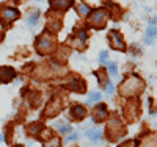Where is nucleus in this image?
<instances>
[{
    "instance_id": "3",
    "label": "nucleus",
    "mask_w": 157,
    "mask_h": 147,
    "mask_svg": "<svg viewBox=\"0 0 157 147\" xmlns=\"http://www.w3.org/2000/svg\"><path fill=\"white\" fill-rule=\"evenodd\" d=\"M36 49L39 53H43V55H46V53H50L52 50L55 49V38L52 36L50 33H43L41 36H39L36 39Z\"/></svg>"
},
{
    "instance_id": "26",
    "label": "nucleus",
    "mask_w": 157,
    "mask_h": 147,
    "mask_svg": "<svg viewBox=\"0 0 157 147\" xmlns=\"http://www.w3.org/2000/svg\"><path fill=\"white\" fill-rule=\"evenodd\" d=\"M39 102H41V94L39 92H33L32 94V106H38L39 105Z\"/></svg>"
},
{
    "instance_id": "28",
    "label": "nucleus",
    "mask_w": 157,
    "mask_h": 147,
    "mask_svg": "<svg viewBox=\"0 0 157 147\" xmlns=\"http://www.w3.org/2000/svg\"><path fill=\"white\" fill-rule=\"evenodd\" d=\"M109 72L112 74V75H118V68H116V64L115 63H109Z\"/></svg>"
},
{
    "instance_id": "19",
    "label": "nucleus",
    "mask_w": 157,
    "mask_h": 147,
    "mask_svg": "<svg viewBox=\"0 0 157 147\" xmlns=\"http://www.w3.org/2000/svg\"><path fill=\"white\" fill-rule=\"evenodd\" d=\"M58 130H60V133L61 135H69V133L72 131V127L69 125V124H61V122H55L54 124Z\"/></svg>"
},
{
    "instance_id": "20",
    "label": "nucleus",
    "mask_w": 157,
    "mask_h": 147,
    "mask_svg": "<svg viewBox=\"0 0 157 147\" xmlns=\"http://www.w3.org/2000/svg\"><path fill=\"white\" fill-rule=\"evenodd\" d=\"M94 75L98 77L101 86H107V85H109V78H107V75H105V72H104V71H96Z\"/></svg>"
},
{
    "instance_id": "32",
    "label": "nucleus",
    "mask_w": 157,
    "mask_h": 147,
    "mask_svg": "<svg viewBox=\"0 0 157 147\" xmlns=\"http://www.w3.org/2000/svg\"><path fill=\"white\" fill-rule=\"evenodd\" d=\"M77 138H78V133H74V135L68 136V141H74V139H77Z\"/></svg>"
},
{
    "instance_id": "13",
    "label": "nucleus",
    "mask_w": 157,
    "mask_h": 147,
    "mask_svg": "<svg viewBox=\"0 0 157 147\" xmlns=\"http://www.w3.org/2000/svg\"><path fill=\"white\" fill-rule=\"evenodd\" d=\"M105 117H107V106H105V103H99L91 119H93V122H102Z\"/></svg>"
},
{
    "instance_id": "9",
    "label": "nucleus",
    "mask_w": 157,
    "mask_h": 147,
    "mask_svg": "<svg viewBox=\"0 0 157 147\" xmlns=\"http://www.w3.org/2000/svg\"><path fill=\"white\" fill-rule=\"evenodd\" d=\"M109 41H110V44H112V47H113L115 50H120V52H124V50H126V44H124V41H123V36H121L120 31L112 30V31L109 33Z\"/></svg>"
},
{
    "instance_id": "25",
    "label": "nucleus",
    "mask_w": 157,
    "mask_h": 147,
    "mask_svg": "<svg viewBox=\"0 0 157 147\" xmlns=\"http://www.w3.org/2000/svg\"><path fill=\"white\" fill-rule=\"evenodd\" d=\"M101 97H102L101 92H93V94H90V96H88L86 103H88V105H91V103H94V102H99V100H101Z\"/></svg>"
},
{
    "instance_id": "14",
    "label": "nucleus",
    "mask_w": 157,
    "mask_h": 147,
    "mask_svg": "<svg viewBox=\"0 0 157 147\" xmlns=\"http://www.w3.org/2000/svg\"><path fill=\"white\" fill-rule=\"evenodd\" d=\"M60 28H61V20L50 17L47 22V27H46V31L47 33H57V31H60Z\"/></svg>"
},
{
    "instance_id": "1",
    "label": "nucleus",
    "mask_w": 157,
    "mask_h": 147,
    "mask_svg": "<svg viewBox=\"0 0 157 147\" xmlns=\"http://www.w3.org/2000/svg\"><path fill=\"white\" fill-rule=\"evenodd\" d=\"M143 88H145L143 80L138 75L132 74V75L126 77L123 80V83L120 85V94L124 97H137L143 91Z\"/></svg>"
},
{
    "instance_id": "23",
    "label": "nucleus",
    "mask_w": 157,
    "mask_h": 147,
    "mask_svg": "<svg viewBox=\"0 0 157 147\" xmlns=\"http://www.w3.org/2000/svg\"><path fill=\"white\" fill-rule=\"evenodd\" d=\"M50 138H54V131L49 130V128H44L41 131V135H39V139H41V141H49Z\"/></svg>"
},
{
    "instance_id": "5",
    "label": "nucleus",
    "mask_w": 157,
    "mask_h": 147,
    "mask_svg": "<svg viewBox=\"0 0 157 147\" xmlns=\"http://www.w3.org/2000/svg\"><path fill=\"white\" fill-rule=\"evenodd\" d=\"M140 114V103L138 100H129L124 106V116L129 122H134L135 119H138Z\"/></svg>"
},
{
    "instance_id": "8",
    "label": "nucleus",
    "mask_w": 157,
    "mask_h": 147,
    "mask_svg": "<svg viewBox=\"0 0 157 147\" xmlns=\"http://www.w3.org/2000/svg\"><path fill=\"white\" fill-rule=\"evenodd\" d=\"M17 17H19V11L16 8L6 6V8H3L2 11H0V20H2V24H5V25L14 22Z\"/></svg>"
},
{
    "instance_id": "16",
    "label": "nucleus",
    "mask_w": 157,
    "mask_h": 147,
    "mask_svg": "<svg viewBox=\"0 0 157 147\" xmlns=\"http://www.w3.org/2000/svg\"><path fill=\"white\" fill-rule=\"evenodd\" d=\"M50 5L54 9H68L69 5H72V0H52Z\"/></svg>"
},
{
    "instance_id": "15",
    "label": "nucleus",
    "mask_w": 157,
    "mask_h": 147,
    "mask_svg": "<svg viewBox=\"0 0 157 147\" xmlns=\"http://www.w3.org/2000/svg\"><path fill=\"white\" fill-rule=\"evenodd\" d=\"M154 39H155V20H149L146 30V44H152Z\"/></svg>"
},
{
    "instance_id": "18",
    "label": "nucleus",
    "mask_w": 157,
    "mask_h": 147,
    "mask_svg": "<svg viewBox=\"0 0 157 147\" xmlns=\"http://www.w3.org/2000/svg\"><path fill=\"white\" fill-rule=\"evenodd\" d=\"M44 130V127H43V124L41 122H33V124H29L27 125V131L30 133V135H38L39 131H43Z\"/></svg>"
},
{
    "instance_id": "22",
    "label": "nucleus",
    "mask_w": 157,
    "mask_h": 147,
    "mask_svg": "<svg viewBox=\"0 0 157 147\" xmlns=\"http://www.w3.org/2000/svg\"><path fill=\"white\" fill-rule=\"evenodd\" d=\"M38 19H39V11H35V13H32V14L27 17V24L30 27H35L38 24Z\"/></svg>"
},
{
    "instance_id": "12",
    "label": "nucleus",
    "mask_w": 157,
    "mask_h": 147,
    "mask_svg": "<svg viewBox=\"0 0 157 147\" xmlns=\"http://www.w3.org/2000/svg\"><path fill=\"white\" fill-rule=\"evenodd\" d=\"M16 77V71L10 66H2L0 68V83H10Z\"/></svg>"
},
{
    "instance_id": "2",
    "label": "nucleus",
    "mask_w": 157,
    "mask_h": 147,
    "mask_svg": "<svg viewBox=\"0 0 157 147\" xmlns=\"http://www.w3.org/2000/svg\"><path fill=\"white\" fill-rule=\"evenodd\" d=\"M105 133H107V138L110 141H118V139H121L126 135V127H124L123 121L116 114H112L110 119L107 121V130H105Z\"/></svg>"
},
{
    "instance_id": "33",
    "label": "nucleus",
    "mask_w": 157,
    "mask_h": 147,
    "mask_svg": "<svg viewBox=\"0 0 157 147\" xmlns=\"http://www.w3.org/2000/svg\"><path fill=\"white\" fill-rule=\"evenodd\" d=\"M14 147H22V145H21V144H17V145H14Z\"/></svg>"
},
{
    "instance_id": "29",
    "label": "nucleus",
    "mask_w": 157,
    "mask_h": 147,
    "mask_svg": "<svg viewBox=\"0 0 157 147\" xmlns=\"http://www.w3.org/2000/svg\"><path fill=\"white\" fill-rule=\"evenodd\" d=\"M107 57H109V52H105V50H102V52L99 53V61H101V63H104V64H105V63H107Z\"/></svg>"
},
{
    "instance_id": "21",
    "label": "nucleus",
    "mask_w": 157,
    "mask_h": 147,
    "mask_svg": "<svg viewBox=\"0 0 157 147\" xmlns=\"http://www.w3.org/2000/svg\"><path fill=\"white\" fill-rule=\"evenodd\" d=\"M77 11L80 13L82 16H88L90 11H91V8H90L86 3H82V2H80V3H77Z\"/></svg>"
},
{
    "instance_id": "17",
    "label": "nucleus",
    "mask_w": 157,
    "mask_h": 147,
    "mask_svg": "<svg viewBox=\"0 0 157 147\" xmlns=\"http://www.w3.org/2000/svg\"><path fill=\"white\" fill-rule=\"evenodd\" d=\"M85 135L91 139V141H99L101 138H102V130H99V128H90V130H86V133Z\"/></svg>"
},
{
    "instance_id": "30",
    "label": "nucleus",
    "mask_w": 157,
    "mask_h": 147,
    "mask_svg": "<svg viewBox=\"0 0 157 147\" xmlns=\"http://www.w3.org/2000/svg\"><path fill=\"white\" fill-rule=\"evenodd\" d=\"M46 147H60V139L55 138L54 141H52V144H46Z\"/></svg>"
},
{
    "instance_id": "7",
    "label": "nucleus",
    "mask_w": 157,
    "mask_h": 147,
    "mask_svg": "<svg viewBox=\"0 0 157 147\" xmlns=\"http://www.w3.org/2000/svg\"><path fill=\"white\" fill-rule=\"evenodd\" d=\"M64 86H66L68 91L77 92V94H83V92L86 91V85H85V82H83L80 77H71L69 82L64 85Z\"/></svg>"
},
{
    "instance_id": "6",
    "label": "nucleus",
    "mask_w": 157,
    "mask_h": 147,
    "mask_svg": "<svg viewBox=\"0 0 157 147\" xmlns=\"http://www.w3.org/2000/svg\"><path fill=\"white\" fill-rule=\"evenodd\" d=\"M61 111V100L60 97H54L47 105H46V108L43 111V116L44 117H54L57 116L58 113Z\"/></svg>"
},
{
    "instance_id": "24",
    "label": "nucleus",
    "mask_w": 157,
    "mask_h": 147,
    "mask_svg": "<svg viewBox=\"0 0 157 147\" xmlns=\"http://www.w3.org/2000/svg\"><path fill=\"white\" fill-rule=\"evenodd\" d=\"M68 55H69V52H68L66 46H63V47H60V50H58V53H57V58H58L60 61H64V60L68 58Z\"/></svg>"
},
{
    "instance_id": "31",
    "label": "nucleus",
    "mask_w": 157,
    "mask_h": 147,
    "mask_svg": "<svg viewBox=\"0 0 157 147\" xmlns=\"http://www.w3.org/2000/svg\"><path fill=\"white\" fill-rule=\"evenodd\" d=\"M107 92H109V96H113V85L112 83L107 85Z\"/></svg>"
},
{
    "instance_id": "27",
    "label": "nucleus",
    "mask_w": 157,
    "mask_h": 147,
    "mask_svg": "<svg viewBox=\"0 0 157 147\" xmlns=\"http://www.w3.org/2000/svg\"><path fill=\"white\" fill-rule=\"evenodd\" d=\"M118 147H138V141H137V139H129V141L120 144Z\"/></svg>"
},
{
    "instance_id": "11",
    "label": "nucleus",
    "mask_w": 157,
    "mask_h": 147,
    "mask_svg": "<svg viewBox=\"0 0 157 147\" xmlns=\"http://www.w3.org/2000/svg\"><path fill=\"white\" fill-rule=\"evenodd\" d=\"M69 116H71V119H75V121H82V119H85V116H86V108L80 103H75V105L71 106Z\"/></svg>"
},
{
    "instance_id": "10",
    "label": "nucleus",
    "mask_w": 157,
    "mask_h": 147,
    "mask_svg": "<svg viewBox=\"0 0 157 147\" xmlns=\"http://www.w3.org/2000/svg\"><path fill=\"white\" fill-rule=\"evenodd\" d=\"M86 39H88V35H86V31L85 30H80L75 36H71L69 39H68V42H71L74 47H78V49H85V42H86Z\"/></svg>"
},
{
    "instance_id": "4",
    "label": "nucleus",
    "mask_w": 157,
    "mask_h": 147,
    "mask_svg": "<svg viewBox=\"0 0 157 147\" xmlns=\"http://www.w3.org/2000/svg\"><path fill=\"white\" fill-rule=\"evenodd\" d=\"M107 22V13L105 9H94L90 11L88 14V24L94 28H104V25Z\"/></svg>"
}]
</instances>
